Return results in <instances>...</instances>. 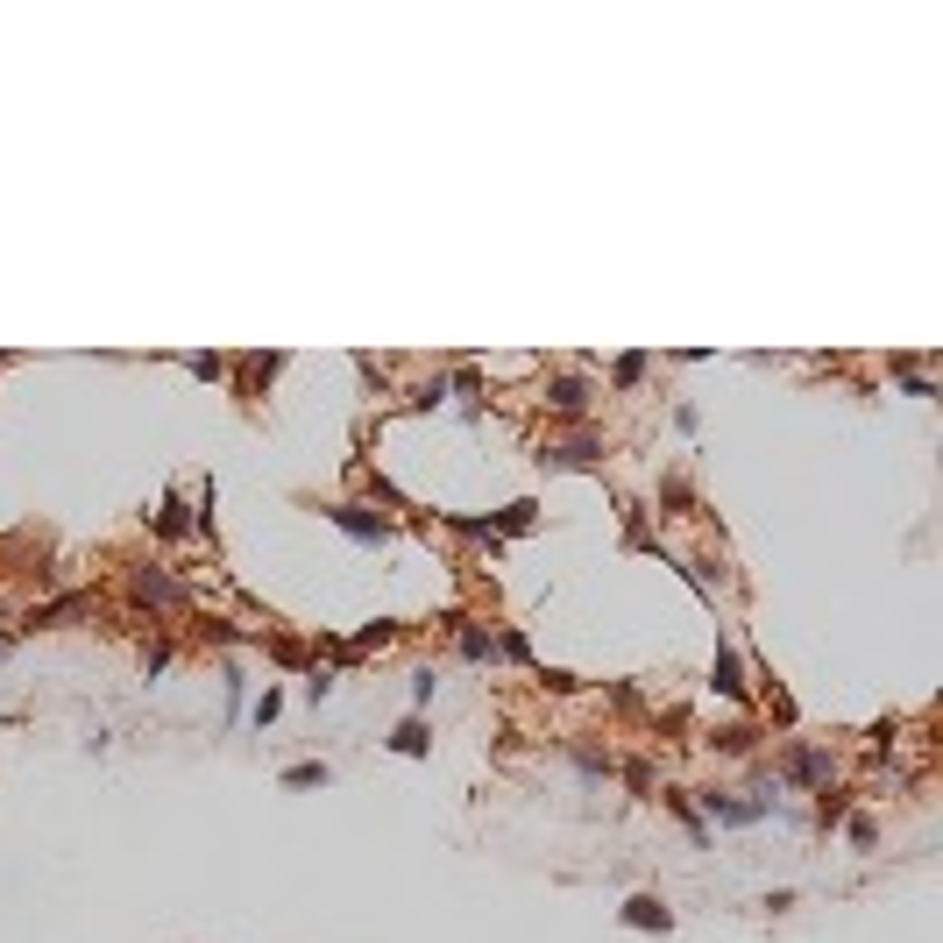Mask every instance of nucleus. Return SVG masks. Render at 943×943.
I'll use <instances>...</instances> for the list:
<instances>
[{
  "label": "nucleus",
  "instance_id": "obj_8",
  "mask_svg": "<svg viewBox=\"0 0 943 943\" xmlns=\"http://www.w3.org/2000/svg\"><path fill=\"white\" fill-rule=\"evenodd\" d=\"M617 922H624V929H646V936H667V929H674V908H667L660 894H632V901L617 908Z\"/></svg>",
  "mask_w": 943,
  "mask_h": 943
},
{
  "label": "nucleus",
  "instance_id": "obj_22",
  "mask_svg": "<svg viewBox=\"0 0 943 943\" xmlns=\"http://www.w3.org/2000/svg\"><path fill=\"white\" fill-rule=\"evenodd\" d=\"M660 511H667V518H695V490H688L681 476H660Z\"/></svg>",
  "mask_w": 943,
  "mask_h": 943
},
{
  "label": "nucleus",
  "instance_id": "obj_11",
  "mask_svg": "<svg viewBox=\"0 0 943 943\" xmlns=\"http://www.w3.org/2000/svg\"><path fill=\"white\" fill-rule=\"evenodd\" d=\"M398 639H405V624H398V617H369L362 632L348 639V660H362V653H383V646H398Z\"/></svg>",
  "mask_w": 943,
  "mask_h": 943
},
{
  "label": "nucleus",
  "instance_id": "obj_7",
  "mask_svg": "<svg viewBox=\"0 0 943 943\" xmlns=\"http://www.w3.org/2000/svg\"><path fill=\"white\" fill-rule=\"evenodd\" d=\"M149 539H164V546H178V539H192V504L178 497V490H164V504L149 511Z\"/></svg>",
  "mask_w": 943,
  "mask_h": 943
},
{
  "label": "nucleus",
  "instance_id": "obj_12",
  "mask_svg": "<svg viewBox=\"0 0 943 943\" xmlns=\"http://www.w3.org/2000/svg\"><path fill=\"white\" fill-rule=\"evenodd\" d=\"M383 745L398 752V759H426V752H433V724H426V717H405V724L390 731Z\"/></svg>",
  "mask_w": 943,
  "mask_h": 943
},
{
  "label": "nucleus",
  "instance_id": "obj_29",
  "mask_svg": "<svg viewBox=\"0 0 943 943\" xmlns=\"http://www.w3.org/2000/svg\"><path fill=\"white\" fill-rule=\"evenodd\" d=\"M185 369H192L199 383H220V376H227V355H185Z\"/></svg>",
  "mask_w": 943,
  "mask_h": 943
},
{
  "label": "nucleus",
  "instance_id": "obj_27",
  "mask_svg": "<svg viewBox=\"0 0 943 943\" xmlns=\"http://www.w3.org/2000/svg\"><path fill=\"white\" fill-rule=\"evenodd\" d=\"M433 695H440V674H433V667H419V674H412V717H426V710H433Z\"/></svg>",
  "mask_w": 943,
  "mask_h": 943
},
{
  "label": "nucleus",
  "instance_id": "obj_32",
  "mask_svg": "<svg viewBox=\"0 0 943 943\" xmlns=\"http://www.w3.org/2000/svg\"><path fill=\"white\" fill-rule=\"evenodd\" d=\"M624 780H632V795H653V766L646 759H624Z\"/></svg>",
  "mask_w": 943,
  "mask_h": 943
},
{
  "label": "nucleus",
  "instance_id": "obj_10",
  "mask_svg": "<svg viewBox=\"0 0 943 943\" xmlns=\"http://www.w3.org/2000/svg\"><path fill=\"white\" fill-rule=\"evenodd\" d=\"M220 724H249V674L242 667H220Z\"/></svg>",
  "mask_w": 943,
  "mask_h": 943
},
{
  "label": "nucleus",
  "instance_id": "obj_13",
  "mask_svg": "<svg viewBox=\"0 0 943 943\" xmlns=\"http://www.w3.org/2000/svg\"><path fill=\"white\" fill-rule=\"evenodd\" d=\"M532 525H539V504H532V497H518V504H504V511H490V532H497V539H525Z\"/></svg>",
  "mask_w": 943,
  "mask_h": 943
},
{
  "label": "nucleus",
  "instance_id": "obj_20",
  "mask_svg": "<svg viewBox=\"0 0 943 943\" xmlns=\"http://www.w3.org/2000/svg\"><path fill=\"white\" fill-rule=\"evenodd\" d=\"M256 646H263V653H270V660H277V667H298V674H305V667H312V660H305V646H298V639H291V632H263V639H256Z\"/></svg>",
  "mask_w": 943,
  "mask_h": 943
},
{
  "label": "nucleus",
  "instance_id": "obj_34",
  "mask_svg": "<svg viewBox=\"0 0 943 943\" xmlns=\"http://www.w3.org/2000/svg\"><path fill=\"white\" fill-rule=\"evenodd\" d=\"M8 362H15V355H0V369H8Z\"/></svg>",
  "mask_w": 943,
  "mask_h": 943
},
{
  "label": "nucleus",
  "instance_id": "obj_5",
  "mask_svg": "<svg viewBox=\"0 0 943 943\" xmlns=\"http://www.w3.org/2000/svg\"><path fill=\"white\" fill-rule=\"evenodd\" d=\"M539 405L554 412V419H589V405H596V383H589L582 369H561V376H546V383H539Z\"/></svg>",
  "mask_w": 943,
  "mask_h": 943
},
{
  "label": "nucleus",
  "instance_id": "obj_14",
  "mask_svg": "<svg viewBox=\"0 0 943 943\" xmlns=\"http://www.w3.org/2000/svg\"><path fill=\"white\" fill-rule=\"evenodd\" d=\"M710 745H717L724 759H752V752H759V724H724V731H710Z\"/></svg>",
  "mask_w": 943,
  "mask_h": 943
},
{
  "label": "nucleus",
  "instance_id": "obj_21",
  "mask_svg": "<svg viewBox=\"0 0 943 943\" xmlns=\"http://www.w3.org/2000/svg\"><path fill=\"white\" fill-rule=\"evenodd\" d=\"M277 780H284V788H327L334 766H327V759H298V766H284Z\"/></svg>",
  "mask_w": 943,
  "mask_h": 943
},
{
  "label": "nucleus",
  "instance_id": "obj_30",
  "mask_svg": "<svg viewBox=\"0 0 943 943\" xmlns=\"http://www.w3.org/2000/svg\"><path fill=\"white\" fill-rule=\"evenodd\" d=\"M844 830H851V844H858V851H873V844H880V823H873V816H844Z\"/></svg>",
  "mask_w": 943,
  "mask_h": 943
},
{
  "label": "nucleus",
  "instance_id": "obj_33",
  "mask_svg": "<svg viewBox=\"0 0 943 943\" xmlns=\"http://www.w3.org/2000/svg\"><path fill=\"white\" fill-rule=\"evenodd\" d=\"M355 369H362V383H369V390H376V398H383V390H390V376H383V369H376V362H369V355H362V362H355Z\"/></svg>",
  "mask_w": 943,
  "mask_h": 943
},
{
  "label": "nucleus",
  "instance_id": "obj_19",
  "mask_svg": "<svg viewBox=\"0 0 943 943\" xmlns=\"http://www.w3.org/2000/svg\"><path fill=\"white\" fill-rule=\"evenodd\" d=\"M447 398H454V390H447V376H419V383L405 390V405H412V412H440Z\"/></svg>",
  "mask_w": 943,
  "mask_h": 943
},
{
  "label": "nucleus",
  "instance_id": "obj_9",
  "mask_svg": "<svg viewBox=\"0 0 943 943\" xmlns=\"http://www.w3.org/2000/svg\"><path fill=\"white\" fill-rule=\"evenodd\" d=\"M617 518H624V554H660V532L639 497H617Z\"/></svg>",
  "mask_w": 943,
  "mask_h": 943
},
{
  "label": "nucleus",
  "instance_id": "obj_6",
  "mask_svg": "<svg viewBox=\"0 0 943 943\" xmlns=\"http://www.w3.org/2000/svg\"><path fill=\"white\" fill-rule=\"evenodd\" d=\"M710 688L724 695V702H738V710H752V681H745V660H738V646L717 632V660H710Z\"/></svg>",
  "mask_w": 943,
  "mask_h": 943
},
{
  "label": "nucleus",
  "instance_id": "obj_15",
  "mask_svg": "<svg viewBox=\"0 0 943 943\" xmlns=\"http://www.w3.org/2000/svg\"><path fill=\"white\" fill-rule=\"evenodd\" d=\"M568 766H575L582 780H610V773H617L610 745H568Z\"/></svg>",
  "mask_w": 943,
  "mask_h": 943
},
{
  "label": "nucleus",
  "instance_id": "obj_3",
  "mask_svg": "<svg viewBox=\"0 0 943 943\" xmlns=\"http://www.w3.org/2000/svg\"><path fill=\"white\" fill-rule=\"evenodd\" d=\"M341 539H355V546H390V539H398V525H390L376 504H355V497H341V504H327L320 511Z\"/></svg>",
  "mask_w": 943,
  "mask_h": 943
},
{
  "label": "nucleus",
  "instance_id": "obj_4",
  "mask_svg": "<svg viewBox=\"0 0 943 943\" xmlns=\"http://www.w3.org/2000/svg\"><path fill=\"white\" fill-rule=\"evenodd\" d=\"M603 433H575V440H539L532 461L546 468V476H568V468H603Z\"/></svg>",
  "mask_w": 943,
  "mask_h": 943
},
{
  "label": "nucleus",
  "instance_id": "obj_18",
  "mask_svg": "<svg viewBox=\"0 0 943 943\" xmlns=\"http://www.w3.org/2000/svg\"><path fill=\"white\" fill-rule=\"evenodd\" d=\"M660 802H667V816H681V830H688L695 844H710V823H702V816H695V802H688V788H667Z\"/></svg>",
  "mask_w": 943,
  "mask_h": 943
},
{
  "label": "nucleus",
  "instance_id": "obj_28",
  "mask_svg": "<svg viewBox=\"0 0 943 943\" xmlns=\"http://www.w3.org/2000/svg\"><path fill=\"white\" fill-rule=\"evenodd\" d=\"M334 688H341V674H334V667H320V660L305 667V695H312V702H327Z\"/></svg>",
  "mask_w": 943,
  "mask_h": 943
},
{
  "label": "nucleus",
  "instance_id": "obj_2",
  "mask_svg": "<svg viewBox=\"0 0 943 943\" xmlns=\"http://www.w3.org/2000/svg\"><path fill=\"white\" fill-rule=\"evenodd\" d=\"M773 773H780V788H809V795H823L830 780H837V759H830L823 745H809V738H788V745H780V759H773Z\"/></svg>",
  "mask_w": 943,
  "mask_h": 943
},
{
  "label": "nucleus",
  "instance_id": "obj_26",
  "mask_svg": "<svg viewBox=\"0 0 943 943\" xmlns=\"http://www.w3.org/2000/svg\"><path fill=\"white\" fill-rule=\"evenodd\" d=\"M171 660H178V646H171V639H149V646H142V674H149V681H156V674H171Z\"/></svg>",
  "mask_w": 943,
  "mask_h": 943
},
{
  "label": "nucleus",
  "instance_id": "obj_31",
  "mask_svg": "<svg viewBox=\"0 0 943 943\" xmlns=\"http://www.w3.org/2000/svg\"><path fill=\"white\" fill-rule=\"evenodd\" d=\"M539 681L554 688V695H575V688H582V674H568V667H539Z\"/></svg>",
  "mask_w": 943,
  "mask_h": 943
},
{
  "label": "nucleus",
  "instance_id": "obj_17",
  "mask_svg": "<svg viewBox=\"0 0 943 943\" xmlns=\"http://www.w3.org/2000/svg\"><path fill=\"white\" fill-rule=\"evenodd\" d=\"M497 660H511V667H539V653H532V639L518 632V624H497Z\"/></svg>",
  "mask_w": 943,
  "mask_h": 943
},
{
  "label": "nucleus",
  "instance_id": "obj_25",
  "mask_svg": "<svg viewBox=\"0 0 943 943\" xmlns=\"http://www.w3.org/2000/svg\"><path fill=\"white\" fill-rule=\"evenodd\" d=\"M277 717H284V688H263V695L249 702V724H256V731H270Z\"/></svg>",
  "mask_w": 943,
  "mask_h": 943
},
{
  "label": "nucleus",
  "instance_id": "obj_24",
  "mask_svg": "<svg viewBox=\"0 0 943 943\" xmlns=\"http://www.w3.org/2000/svg\"><path fill=\"white\" fill-rule=\"evenodd\" d=\"M844 816H851V795H844V788H823V802H816V830H837Z\"/></svg>",
  "mask_w": 943,
  "mask_h": 943
},
{
  "label": "nucleus",
  "instance_id": "obj_1",
  "mask_svg": "<svg viewBox=\"0 0 943 943\" xmlns=\"http://www.w3.org/2000/svg\"><path fill=\"white\" fill-rule=\"evenodd\" d=\"M121 582H128V603L149 610V617H178V610H192V582L171 575V568H156V561H135Z\"/></svg>",
  "mask_w": 943,
  "mask_h": 943
},
{
  "label": "nucleus",
  "instance_id": "obj_16",
  "mask_svg": "<svg viewBox=\"0 0 943 943\" xmlns=\"http://www.w3.org/2000/svg\"><path fill=\"white\" fill-rule=\"evenodd\" d=\"M646 376H653V355H646V348H632V355L610 362V390H639Z\"/></svg>",
  "mask_w": 943,
  "mask_h": 943
},
{
  "label": "nucleus",
  "instance_id": "obj_23",
  "mask_svg": "<svg viewBox=\"0 0 943 943\" xmlns=\"http://www.w3.org/2000/svg\"><path fill=\"white\" fill-rule=\"evenodd\" d=\"M199 632H206V646H256L263 639V632H242V624H227V617H206Z\"/></svg>",
  "mask_w": 943,
  "mask_h": 943
}]
</instances>
